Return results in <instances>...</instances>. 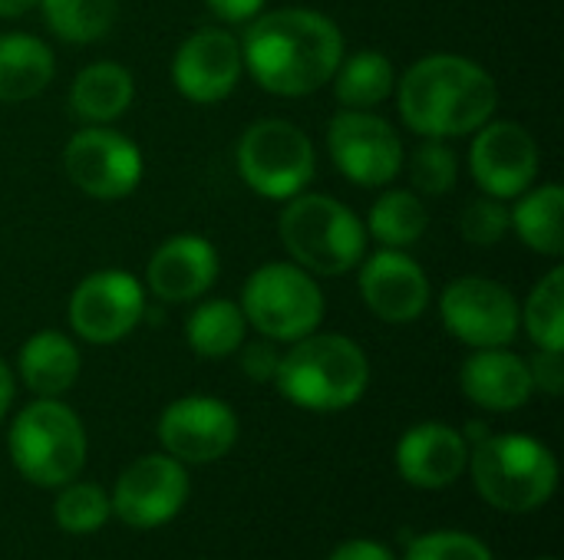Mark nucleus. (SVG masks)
Instances as JSON below:
<instances>
[{
  "mask_svg": "<svg viewBox=\"0 0 564 560\" xmlns=\"http://www.w3.org/2000/svg\"><path fill=\"white\" fill-rule=\"evenodd\" d=\"M53 53L30 33L0 36V102H26L53 79Z\"/></svg>",
  "mask_w": 564,
  "mask_h": 560,
  "instance_id": "nucleus-22",
  "label": "nucleus"
},
{
  "mask_svg": "<svg viewBox=\"0 0 564 560\" xmlns=\"http://www.w3.org/2000/svg\"><path fill=\"white\" fill-rule=\"evenodd\" d=\"M238 175L251 191L271 201H291L314 178V145L304 129L288 119H261L245 129L238 152Z\"/></svg>",
  "mask_w": 564,
  "mask_h": 560,
  "instance_id": "nucleus-8",
  "label": "nucleus"
},
{
  "mask_svg": "<svg viewBox=\"0 0 564 560\" xmlns=\"http://www.w3.org/2000/svg\"><path fill=\"white\" fill-rule=\"evenodd\" d=\"M40 0H0V17H23L36 7Z\"/></svg>",
  "mask_w": 564,
  "mask_h": 560,
  "instance_id": "nucleus-39",
  "label": "nucleus"
},
{
  "mask_svg": "<svg viewBox=\"0 0 564 560\" xmlns=\"http://www.w3.org/2000/svg\"><path fill=\"white\" fill-rule=\"evenodd\" d=\"M459 386L463 393L489 413H512L522 409L535 386H532V373L529 363L502 347H486L476 350L459 373Z\"/></svg>",
  "mask_w": 564,
  "mask_h": 560,
  "instance_id": "nucleus-20",
  "label": "nucleus"
},
{
  "mask_svg": "<svg viewBox=\"0 0 564 560\" xmlns=\"http://www.w3.org/2000/svg\"><path fill=\"white\" fill-rule=\"evenodd\" d=\"M512 228V211L506 208L502 198L482 195L476 201L466 205L463 218H459V231L469 244L476 248H492L506 238V231Z\"/></svg>",
  "mask_w": 564,
  "mask_h": 560,
  "instance_id": "nucleus-32",
  "label": "nucleus"
},
{
  "mask_svg": "<svg viewBox=\"0 0 564 560\" xmlns=\"http://www.w3.org/2000/svg\"><path fill=\"white\" fill-rule=\"evenodd\" d=\"M188 472L178 459L155 452L142 455L126 472L116 479V488L109 495L112 515L135 528V531H152L178 518V512L188 502Z\"/></svg>",
  "mask_w": 564,
  "mask_h": 560,
  "instance_id": "nucleus-9",
  "label": "nucleus"
},
{
  "mask_svg": "<svg viewBox=\"0 0 564 560\" xmlns=\"http://www.w3.org/2000/svg\"><path fill=\"white\" fill-rule=\"evenodd\" d=\"M112 518L109 492L96 482H66L53 502V521L66 535H93Z\"/></svg>",
  "mask_w": 564,
  "mask_h": 560,
  "instance_id": "nucleus-29",
  "label": "nucleus"
},
{
  "mask_svg": "<svg viewBox=\"0 0 564 560\" xmlns=\"http://www.w3.org/2000/svg\"><path fill=\"white\" fill-rule=\"evenodd\" d=\"M532 386L545 396H562L564 393V360L562 350H539L529 360Z\"/></svg>",
  "mask_w": 564,
  "mask_h": 560,
  "instance_id": "nucleus-34",
  "label": "nucleus"
},
{
  "mask_svg": "<svg viewBox=\"0 0 564 560\" xmlns=\"http://www.w3.org/2000/svg\"><path fill=\"white\" fill-rule=\"evenodd\" d=\"M274 383L288 403L307 413H340L367 393L370 363L350 337L307 333L281 356Z\"/></svg>",
  "mask_w": 564,
  "mask_h": 560,
  "instance_id": "nucleus-3",
  "label": "nucleus"
},
{
  "mask_svg": "<svg viewBox=\"0 0 564 560\" xmlns=\"http://www.w3.org/2000/svg\"><path fill=\"white\" fill-rule=\"evenodd\" d=\"M135 96V83L119 63H89L76 73L69 89V106L83 122H112L119 119Z\"/></svg>",
  "mask_w": 564,
  "mask_h": 560,
  "instance_id": "nucleus-23",
  "label": "nucleus"
},
{
  "mask_svg": "<svg viewBox=\"0 0 564 560\" xmlns=\"http://www.w3.org/2000/svg\"><path fill=\"white\" fill-rule=\"evenodd\" d=\"M63 168L83 195L116 201L135 191L142 178V152L126 135L89 125L66 142Z\"/></svg>",
  "mask_w": 564,
  "mask_h": 560,
  "instance_id": "nucleus-12",
  "label": "nucleus"
},
{
  "mask_svg": "<svg viewBox=\"0 0 564 560\" xmlns=\"http://www.w3.org/2000/svg\"><path fill=\"white\" fill-rule=\"evenodd\" d=\"M360 294L370 314L387 323H413L430 307L423 267L397 248H383L360 267Z\"/></svg>",
  "mask_w": 564,
  "mask_h": 560,
  "instance_id": "nucleus-18",
  "label": "nucleus"
},
{
  "mask_svg": "<svg viewBox=\"0 0 564 560\" xmlns=\"http://www.w3.org/2000/svg\"><path fill=\"white\" fill-rule=\"evenodd\" d=\"M327 145L340 175L364 188L390 185L403 168V139L387 119L367 109L337 112L327 129Z\"/></svg>",
  "mask_w": 564,
  "mask_h": 560,
  "instance_id": "nucleus-10",
  "label": "nucleus"
},
{
  "mask_svg": "<svg viewBox=\"0 0 564 560\" xmlns=\"http://www.w3.org/2000/svg\"><path fill=\"white\" fill-rule=\"evenodd\" d=\"M212 7V13H218L225 23H248L254 20L268 0H205Z\"/></svg>",
  "mask_w": 564,
  "mask_h": 560,
  "instance_id": "nucleus-37",
  "label": "nucleus"
},
{
  "mask_svg": "<svg viewBox=\"0 0 564 560\" xmlns=\"http://www.w3.org/2000/svg\"><path fill=\"white\" fill-rule=\"evenodd\" d=\"M522 323L529 337L539 343V350H564V274L562 267L549 271L522 314Z\"/></svg>",
  "mask_w": 564,
  "mask_h": 560,
  "instance_id": "nucleus-30",
  "label": "nucleus"
},
{
  "mask_svg": "<svg viewBox=\"0 0 564 560\" xmlns=\"http://www.w3.org/2000/svg\"><path fill=\"white\" fill-rule=\"evenodd\" d=\"M248 333V320L241 304L231 300H205L185 320L188 347L205 360H221L241 350Z\"/></svg>",
  "mask_w": 564,
  "mask_h": 560,
  "instance_id": "nucleus-25",
  "label": "nucleus"
},
{
  "mask_svg": "<svg viewBox=\"0 0 564 560\" xmlns=\"http://www.w3.org/2000/svg\"><path fill=\"white\" fill-rule=\"evenodd\" d=\"M238 416L212 396H182L159 416V442L182 465H208L231 452Z\"/></svg>",
  "mask_w": 564,
  "mask_h": 560,
  "instance_id": "nucleus-14",
  "label": "nucleus"
},
{
  "mask_svg": "<svg viewBox=\"0 0 564 560\" xmlns=\"http://www.w3.org/2000/svg\"><path fill=\"white\" fill-rule=\"evenodd\" d=\"M466 469L473 472L482 502L509 515L539 512L558 488V462L552 449L522 432L486 436L469 446Z\"/></svg>",
  "mask_w": 564,
  "mask_h": 560,
  "instance_id": "nucleus-4",
  "label": "nucleus"
},
{
  "mask_svg": "<svg viewBox=\"0 0 564 560\" xmlns=\"http://www.w3.org/2000/svg\"><path fill=\"white\" fill-rule=\"evenodd\" d=\"M245 320L274 343H294L314 333L324 320V294L297 264H261L241 290Z\"/></svg>",
  "mask_w": 564,
  "mask_h": 560,
  "instance_id": "nucleus-7",
  "label": "nucleus"
},
{
  "mask_svg": "<svg viewBox=\"0 0 564 560\" xmlns=\"http://www.w3.org/2000/svg\"><path fill=\"white\" fill-rule=\"evenodd\" d=\"M430 228V211L416 191L390 188L383 191L367 218V231L383 244V248H413Z\"/></svg>",
  "mask_w": 564,
  "mask_h": 560,
  "instance_id": "nucleus-26",
  "label": "nucleus"
},
{
  "mask_svg": "<svg viewBox=\"0 0 564 560\" xmlns=\"http://www.w3.org/2000/svg\"><path fill=\"white\" fill-rule=\"evenodd\" d=\"M393 86H397L393 66L377 50H360L340 59L334 73V92L347 109H373L393 92Z\"/></svg>",
  "mask_w": 564,
  "mask_h": 560,
  "instance_id": "nucleus-27",
  "label": "nucleus"
},
{
  "mask_svg": "<svg viewBox=\"0 0 564 560\" xmlns=\"http://www.w3.org/2000/svg\"><path fill=\"white\" fill-rule=\"evenodd\" d=\"M241 59L254 83L274 96H311L327 86L344 59V36L337 23L307 7H284L254 17Z\"/></svg>",
  "mask_w": 564,
  "mask_h": 560,
  "instance_id": "nucleus-1",
  "label": "nucleus"
},
{
  "mask_svg": "<svg viewBox=\"0 0 564 560\" xmlns=\"http://www.w3.org/2000/svg\"><path fill=\"white\" fill-rule=\"evenodd\" d=\"M397 102L413 132L426 139H453L489 122L499 89L479 63L456 53H433L403 73L397 83Z\"/></svg>",
  "mask_w": 564,
  "mask_h": 560,
  "instance_id": "nucleus-2",
  "label": "nucleus"
},
{
  "mask_svg": "<svg viewBox=\"0 0 564 560\" xmlns=\"http://www.w3.org/2000/svg\"><path fill=\"white\" fill-rule=\"evenodd\" d=\"M469 165L486 195L509 201L535 185L539 145L519 122H492L476 129Z\"/></svg>",
  "mask_w": 564,
  "mask_h": 560,
  "instance_id": "nucleus-15",
  "label": "nucleus"
},
{
  "mask_svg": "<svg viewBox=\"0 0 564 560\" xmlns=\"http://www.w3.org/2000/svg\"><path fill=\"white\" fill-rule=\"evenodd\" d=\"M17 366H20V376L33 396L56 399L66 389H73L83 360H79V350L73 347L69 337H63L56 330H40L20 347Z\"/></svg>",
  "mask_w": 564,
  "mask_h": 560,
  "instance_id": "nucleus-21",
  "label": "nucleus"
},
{
  "mask_svg": "<svg viewBox=\"0 0 564 560\" xmlns=\"http://www.w3.org/2000/svg\"><path fill=\"white\" fill-rule=\"evenodd\" d=\"M406 560H496L489 545L466 531H430L410 541Z\"/></svg>",
  "mask_w": 564,
  "mask_h": 560,
  "instance_id": "nucleus-33",
  "label": "nucleus"
},
{
  "mask_svg": "<svg viewBox=\"0 0 564 560\" xmlns=\"http://www.w3.org/2000/svg\"><path fill=\"white\" fill-rule=\"evenodd\" d=\"M10 403H13V376H10V366L0 360V419L7 416Z\"/></svg>",
  "mask_w": 564,
  "mask_h": 560,
  "instance_id": "nucleus-38",
  "label": "nucleus"
},
{
  "mask_svg": "<svg viewBox=\"0 0 564 560\" xmlns=\"http://www.w3.org/2000/svg\"><path fill=\"white\" fill-rule=\"evenodd\" d=\"M539 560H558V558H539Z\"/></svg>",
  "mask_w": 564,
  "mask_h": 560,
  "instance_id": "nucleus-40",
  "label": "nucleus"
},
{
  "mask_svg": "<svg viewBox=\"0 0 564 560\" xmlns=\"http://www.w3.org/2000/svg\"><path fill=\"white\" fill-rule=\"evenodd\" d=\"M241 69H245L241 43L218 26L192 33L172 59V79L178 92L202 106L231 96V89L241 79Z\"/></svg>",
  "mask_w": 564,
  "mask_h": 560,
  "instance_id": "nucleus-16",
  "label": "nucleus"
},
{
  "mask_svg": "<svg viewBox=\"0 0 564 560\" xmlns=\"http://www.w3.org/2000/svg\"><path fill=\"white\" fill-rule=\"evenodd\" d=\"M327 560H397L390 554L387 545L380 541H370V538H354V541H344L334 548V554Z\"/></svg>",
  "mask_w": 564,
  "mask_h": 560,
  "instance_id": "nucleus-36",
  "label": "nucleus"
},
{
  "mask_svg": "<svg viewBox=\"0 0 564 560\" xmlns=\"http://www.w3.org/2000/svg\"><path fill=\"white\" fill-rule=\"evenodd\" d=\"M456 152L443 142V139H426L410 162V178L413 188L426 191V195H446L456 185Z\"/></svg>",
  "mask_w": 564,
  "mask_h": 560,
  "instance_id": "nucleus-31",
  "label": "nucleus"
},
{
  "mask_svg": "<svg viewBox=\"0 0 564 560\" xmlns=\"http://www.w3.org/2000/svg\"><path fill=\"white\" fill-rule=\"evenodd\" d=\"M397 475L423 492H440L459 482L469 465V442L459 429L446 422H420L400 436L397 452Z\"/></svg>",
  "mask_w": 564,
  "mask_h": 560,
  "instance_id": "nucleus-17",
  "label": "nucleus"
},
{
  "mask_svg": "<svg viewBox=\"0 0 564 560\" xmlns=\"http://www.w3.org/2000/svg\"><path fill=\"white\" fill-rule=\"evenodd\" d=\"M278 231L294 264L307 274L340 277L354 271L367 251L364 221L344 201L327 195H294Z\"/></svg>",
  "mask_w": 564,
  "mask_h": 560,
  "instance_id": "nucleus-5",
  "label": "nucleus"
},
{
  "mask_svg": "<svg viewBox=\"0 0 564 560\" xmlns=\"http://www.w3.org/2000/svg\"><path fill=\"white\" fill-rule=\"evenodd\" d=\"M7 452L30 485L63 488L86 465V429L59 399H36L17 413Z\"/></svg>",
  "mask_w": 564,
  "mask_h": 560,
  "instance_id": "nucleus-6",
  "label": "nucleus"
},
{
  "mask_svg": "<svg viewBox=\"0 0 564 560\" xmlns=\"http://www.w3.org/2000/svg\"><path fill=\"white\" fill-rule=\"evenodd\" d=\"M281 353L274 350V340H258V343H241V370L254 383H274Z\"/></svg>",
  "mask_w": 564,
  "mask_h": 560,
  "instance_id": "nucleus-35",
  "label": "nucleus"
},
{
  "mask_svg": "<svg viewBox=\"0 0 564 560\" xmlns=\"http://www.w3.org/2000/svg\"><path fill=\"white\" fill-rule=\"evenodd\" d=\"M50 30L66 43H93L109 33L116 0H40Z\"/></svg>",
  "mask_w": 564,
  "mask_h": 560,
  "instance_id": "nucleus-28",
  "label": "nucleus"
},
{
  "mask_svg": "<svg viewBox=\"0 0 564 560\" xmlns=\"http://www.w3.org/2000/svg\"><path fill=\"white\" fill-rule=\"evenodd\" d=\"M446 330L466 347H509L519 333L522 310L509 287L486 277H459L440 297Z\"/></svg>",
  "mask_w": 564,
  "mask_h": 560,
  "instance_id": "nucleus-11",
  "label": "nucleus"
},
{
  "mask_svg": "<svg viewBox=\"0 0 564 560\" xmlns=\"http://www.w3.org/2000/svg\"><path fill=\"white\" fill-rule=\"evenodd\" d=\"M145 314L142 284L126 271H96L69 297L73 330L96 347L116 343L135 330Z\"/></svg>",
  "mask_w": 564,
  "mask_h": 560,
  "instance_id": "nucleus-13",
  "label": "nucleus"
},
{
  "mask_svg": "<svg viewBox=\"0 0 564 560\" xmlns=\"http://www.w3.org/2000/svg\"><path fill=\"white\" fill-rule=\"evenodd\" d=\"M512 224L519 238L545 254V257H562L564 254V191L562 185H542L529 188L519 195V205L512 211Z\"/></svg>",
  "mask_w": 564,
  "mask_h": 560,
  "instance_id": "nucleus-24",
  "label": "nucleus"
},
{
  "mask_svg": "<svg viewBox=\"0 0 564 560\" xmlns=\"http://www.w3.org/2000/svg\"><path fill=\"white\" fill-rule=\"evenodd\" d=\"M218 277V251L198 234L169 238L149 261V287L159 300L185 304L202 297Z\"/></svg>",
  "mask_w": 564,
  "mask_h": 560,
  "instance_id": "nucleus-19",
  "label": "nucleus"
}]
</instances>
